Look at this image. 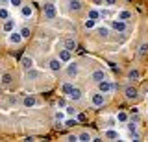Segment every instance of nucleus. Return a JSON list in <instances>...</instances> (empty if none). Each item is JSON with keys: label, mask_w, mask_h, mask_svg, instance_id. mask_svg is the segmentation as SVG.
I'll return each mask as SVG.
<instances>
[{"label": "nucleus", "mask_w": 148, "mask_h": 142, "mask_svg": "<svg viewBox=\"0 0 148 142\" xmlns=\"http://www.w3.org/2000/svg\"><path fill=\"white\" fill-rule=\"evenodd\" d=\"M56 15H58V11H56L54 4H45V19L52 20V19H56Z\"/></svg>", "instance_id": "obj_1"}, {"label": "nucleus", "mask_w": 148, "mask_h": 142, "mask_svg": "<svg viewBox=\"0 0 148 142\" xmlns=\"http://www.w3.org/2000/svg\"><path fill=\"white\" fill-rule=\"evenodd\" d=\"M96 85H98V92H104V94H108L109 90H113V85H111L108 79H102V81H98Z\"/></svg>", "instance_id": "obj_2"}, {"label": "nucleus", "mask_w": 148, "mask_h": 142, "mask_svg": "<svg viewBox=\"0 0 148 142\" xmlns=\"http://www.w3.org/2000/svg\"><path fill=\"white\" fill-rule=\"evenodd\" d=\"M104 103H106L104 92H96V94H92V105H95V107H102Z\"/></svg>", "instance_id": "obj_3"}, {"label": "nucleus", "mask_w": 148, "mask_h": 142, "mask_svg": "<svg viewBox=\"0 0 148 142\" xmlns=\"http://www.w3.org/2000/svg\"><path fill=\"white\" fill-rule=\"evenodd\" d=\"M111 28H113L115 31H124L126 30V20H120V19L111 20Z\"/></svg>", "instance_id": "obj_4"}, {"label": "nucleus", "mask_w": 148, "mask_h": 142, "mask_svg": "<svg viewBox=\"0 0 148 142\" xmlns=\"http://www.w3.org/2000/svg\"><path fill=\"white\" fill-rule=\"evenodd\" d=\"M91 79L95 81V83H98V81H102V79H108V76H106L104 70H95L91 74Z\"/></svg>", "instance_id": "obj_5"}, {"label": "nucleus", "mask_w": 148, "mask_h": 142, "mask_svg": "<svg viewBox=\"0 0 148 142\" xmlns=\"http://www.w3.org/2000/svg\"><path fill=\"white\" fill-rule=\"evenodd\" d=\"M21 67L22 68H24V70H30V68H34V59H32V57H22L21 59Z\"/></svg>", "instance_id": "obj_6"}, {"label": "nucleus", "mask_w": 148, "mask_h": 142, "mask_svg": "<svg viewBox=\"0 0 148 142\" xmlns=\"http://www.w3.org/2000/svg\"><path fill=\"white\" fill-rule=\"evenodd\" d=\"M124 94H126L128 100H133V98H137L139 90L135 89V87H126V89H124Z\"/></svg>", "instance_id": "obj_7"}, {"label": "nucleus", "mask_w": 148, "mask_h": 142, "mask_svg": "<svg viewBox=\"0 0 148 142\" xmlns=\"http://www.w3.org/2000/svg\"><path fill=\"white\" fill-rule=\"evenodd\" d=\"M22 39H24V37L21 35V31H18V33H17V31H11V35H9V43H11V44H21Z\"/></svg>", "instance_id": "obj_8"}, {"label": "nucleus", "mask_w": 148, "mask_h": 142, "mask_svg": "<svg viewBox=\"0 0 148 142\" xmlns=\"http://www.w3.org/2000/svg\"><path fill=\"white\" fill-rule=\"evenodd\" d=\"M61 63H63V61H61V59H52V61H50V63H48V67H50V70H54V72H59V70H61V67H63V65H61Z\"/></svg>", "instance_id": "obj_9"}, {"label": "nucleus", "mask_w": 148, "mask_h": 142, "mask_svg": "<svg viewBox=\"0 0 148 142\" xmlns=\"http://www.w3.org/2000/svg\"><path fill=\"white\" fill-rule=\"evenodd\" d=\"M78 46V43H76V39H72V37H67L65 39V48L67 50H71V52H74Z\"/></svg>", "instance_id": "obj_10"}, {"label": "nucleus", "mask_w": 148, "mask_h": 142, "mask_svg": "<svg viewBox=\"0 0 148 142\" xmlns=\"http://www.w3.org/2000/svg\"><path fill=\"white\" fill-rule=\"evenodd\" d=\"M67 76L69 77H76L78 76V65L76 63H71V65L67 67Z\"/></svg>", "instance_id": "obj_11"}, {"label": "nucleus", "mask_w": 148, "mask_h": 142, "mask_svg": "<svg viewBox=\"0 0 148 142\" xmlns=\"http://www.w3.org/2000/svg\"><path fill=\"white\" fill-rule=\"evenodd\" d=\"M69 98H71V100H74V102L82 100V90L78 89V87H74V89L71 90V94H69Z\"/></svg>", "instance_id": "obj_12"}, {"label": "nucleus", "mask_w": 148, "mask_h": 142, "mask_svg": "<svg viewBox=\"0 0 148 142\" xmlns=\"http://www.w3.org/2000/svg\"><path fill=\"white\" fill-rule=\"evenodd\" d=\"M69 10L71 11H80L82 10V2L80 0H69Z\"/></svg>", "instance_id": "obj_13"}, {"label": "nucleus", "mask_w": 148, "mask_h": 142, "mask_svg": "<svg viewBox=\"0 0 148 142\" xmlns=\"http://www.w3.org/2000/svg\"><path fill=\"white\" fill-rule=\"evenodd\" d=\"M35 102H37V100H35V96H26V98L22 100V105L30 109V107H34V105H35Z\"/></svg>", "instance_id": "obj_14"}, {"label": "nucleus", "mask_w": 148, "mask_h": 142, "mask_svg": "<svg viewBox=\"0 0 148 142\" xmlns=\"http://www.w3.org/2000/svg\"><path fill=\"white\" fill-rule=\"evenodd\" d=\"M21 13H22V17H24V19H28V17L34 15V10H32L30 6H22L21 7Z\"/></svg>", "instance_id": "obj_15"}, {"label": "nucleus", "mask_w": 148, "mask_h": 142, "mask_svg": "<svg viewBox=\"0 0 148 142\" xmlns=\"http://www.w3.org/2000/svg\"><path fill=\"white\" fill-rule=\"evenodd\" d=\"M59 59H61V61L65 63V61H71V50H61V52H59Z\"/></svg>", "instance_id": "obj_16"}, {"label": "nucleus", "mask_w": 148, "mask_h": 142, "mask_svg": "<svg viewBox=\"0 0 148 142\" xmlns=\"http://www.w3.org/2000/svg\"><path fill=\"white\" fill-rule=\"evenodd\" d=\"M148 56V43H143L139 46V57H146Z\"/></svg>", "instance_id": "obj_17"}, {"label": "nucleus", "mask_w": 148, "mask_h": 142, "mask_svg": "<svg viewBox=\"0 0 148 142\" xmlns=\"http://www.w3.org/2000/svg\"><path fill=\"white\" fill-rule=\"evenodd\" d=\"M104 137H106V139H109V140H117L119 139V133L117 131H106Z\"/></svg>", "instance_id": "obj_18"}, {"label": "nucleus", "mask_w": 148, "mask_h": 142, "mask_svg": "<svg viewBox=\"0 0 148 142\" xmlns=\"http://www.w3.org/2000/svg\"><path fill=\"white\" fill-rule=\"evenodd\" d=\"M139 76H141V74H139L137 68H133V70L128 72V79H133V81H135V79H139Z\"/></svg>", "instance_id": "obj_19"}, {"label": "nucleus", "mask_w": 148, "mask_h": 142, "mask_svg": "<svg viewBox=\"0 0 148 142\" xmlns=\"http://www.w3.org/2000/svg\"><path fill=\"white\" fill-rule=\"evenodd\" d=\"M13 28H15V20H6V22H4V30H6V31H13Z\"/></svg>", "instance_id": "obj_20"}, {"label": "nucleus", "mask_w": 148, "mask_h": 142, "mask_svg": "<svg viewBox=\"0 0 148 142\" xmlns=\"http://www.w3.org/2000/svg\"><path fill=\"white\" fill-rule=\"evenodd\" d=\"M117 19H120V20H130V19H132V13H130V11H120Z\"/></svg>", "instance_id": "obj_21"}, {"label": "nucleus", "mask_w": 148, "mask_h": 142, "mask_svg": "<svg viewBox=\"0 0 148 142\" xmlns=\"http://www.w3.org/2000/svg\"><path fill=\"white\" fill-rule=\"evenodd\" d=\"M37 76H39V72H37V70H34V68L26 70V77H28V79H34V77H37Z\"/></svg>", "instance_id": "obj_22"}, {"label": "nucleus", "mask_w": 148, "mask_h": 142, "mask_svg": "<svg viewBox=\"0 0 148 142\" xmlns=\"http://www.w3.org/2000/svg\"><path fill=\"white\" fill-rule=\"evenodd\" d=\"M78 140H82V142H89V140H92V139H91V135H89L87 131H83L82 135L78 137Z\"/></svg>", "instance_id": "obj_23"}, {"label": "nucleus", "mask_w": 148, "mask_h": 142, "mask_svg": "<svg viewBox=\"0 0 148 142\" xmlns=\"http://www.w3.org/2000/svg\"><path fill=\"white\" fill-rule=\"evenodd\" d=\"M72 89H74V87H72L71 83H63V87H61V90H63V94H67V96H69V94H71V90H72Z\"/></svg>", "instance_id": "obj_24"}, {"label": "nucleus", "mask_w": 148, "mask_h": 142, "mask_svg": "<svg viewBox=\"0 0 148 142\" xmlns=\"http://www.w3.org/2000/svg\"><path fill=\"white\" fill-rule=\"evenodd\" d=\"M0 79H2V83H4V85H9V83H11V79H13V76H11V74H4L2 77H0Z\"/></svg>", "instance_id": "obj_25"}, {"label": "nucleus", "mask_w": 148, "mask_h": 142, "mask_svg": "<svg viewBox=\"0 0 148 142\" xmlns=\"http://www.w3.org/2000/svg\"><path fill=\"white\" fill-rule=\"evenodd\" d=\"M117 120H119V122H128V114L124 113V111H120V113L117 114Z\"/></svg>", "instance_id": "obj_26"}, {"label": "nucleus", "mask_w": 148, "mask_h": 142, "mask_svg": "<svg viewBox=\"0 0 148 142\" xmlns=\"http://www.w3.org/2000/svg\"><path fill=\"white\" fill-rule=\"evenodd\" d=\"M89 19H92V20H96V19H100V13L96 11V10H91L89 11Z\"/></svg>", "instance_id": "obj_27"}, {"label": "nucleus", "mask_w": 148, "mask_h": 142, "mask_svg": "<svg viewBox=\"0 0 148 142\" xmlns=\"http://www.w3.org/2000/svg\"><path fill=\"white\" fill-rule=\"evenodd\" d=\"M128 129L132 131V133H135L137 131V124H135V120H132V122H128Z\"/></svg>", "instance_id": "obj_28"}, {"label": "nucleus", "mask_w": 148, "mask_h": 142, "mask_svg": "<svg viewBox=\"0 0 148 142\" xmlns=\"http://www.w3.org/2000/svg\"><path fill=\"white\" fill-rule=\"evenodd\" d=\"M76 124H78V120H76V118H69V120L65 122V126H67V127H74Z\"/></svg>", "instance_id": "obj_29"}, {"label": "nucleus", "mask_w": 148, "mask_h": 142, "mask_svg": "<svg viewBox=\"0 0 148 142\" xmlns=\"http://www.w3.org/2000/svg\"><path fill=\"white\" fill-rule=\"evenodd\" d=\"M0 19H4V20H8V19H9V13H8V10H4V7L0 10Z\"/></svg>", "instance_id": "obj_30"}, {"label": "nucleus", "mask_w": 148, "mask_h": 142, "mask_svg": "<svg viewBox=\"0 0 148 142\" xmlns=\"http://www.w3.org/2000/svg\"><path fill=\"white\" fill-rule=\"evenodd\" d=\"M83 26H85V28H87V30H91V28H95V20H92V19H87V20H85V24H83Z\"/></svg>", "instance_id": "obj_31"}, {"label": "nucleus", "mask_w": 148, "mask_h": 142, "mask_svg": "<svg viewBox=\"0 0 148 142\" xmlns=\"http://www.w3.org/2000/svg\"><path fill=\"white\" fill-rule=\"evenodd\" d=\"M21 35H22V37H24V39H26V37H30V35H32L30 28H22V30H21Z\"/></svg>", "instance_id": "obj_32"}, {"label": "nucleus", "mask_w": 148, "mask_h": 142, "mask_svg": "<svg viewBox=\"0 0 148 142\" xmlns=\"http://www.w3.org/2000/svg\"><path fill=\"white\" fill-rule=\"evenodd\" d=\"M108 33H109L108 28H98V35H100V37H108Z\"/></svg>", "instance_id": "obj_33"}, {"label": "nucleus", "mask_w": 148, "mask_h": 142, "mask_svg": "<svg viewBox=\"0 0 148 142\" xmlns=\"http://www.w3.org/2000/svg\"><path fill=\"white\" fill-rule=\"evenodd\" d=\"M9 4H11V6H15V7H22V6H21L22 0H9Z\"/></svg>", "instance_id": "obj_34"}, {"label": "nucleus", "mask_w": 148, "mask_h": 142, "mask_svg": "<svg viewBox=\"0 0 148 142\" xmlns=\"http://www.w3.org/2000/svg\"><path fill=\"white\" fill-rule=\"evenodd\" d=\"M65 140H69V142H76V140H78V137H76V135H69Z\"/></svg>", "instance_id": "obj_35"}, {"label": "nucleus", "mask_w": 148, "mask_h": 142, "mask_svg": "<svg viewBox=\"0 0 148 142\" xmlns=\"http://www.w3.org/2000/svg\"><path fill=\"white\" fill-rule=\"evenodd\" d=\"M104 4H106V6H115L117 0H104Z\"/></svg>", "instance_id": "obj_36"}, {"label": "nucleus", "mask_w": 148, "mask_h": 142, "mask_svg": "<svg viewBox=\"0 0 148 142\" xmlns=\"http://www.w3.org/2000/svg\"><path fill=\"white\" fill-rule=\"evenodd\" d=\"M54 118H56V120H63V113H59V111H58V113L54 114Z\"/></svg>", "instance_id": "obj_37"}, {"label": "nucleus", "mask_w": 148, "mask_h": 142, "mask_svg": "<svg viewBox=\"0 0 148 142\" xmlns=\"http://www.w3.org/2000/svg\"><path fill=\"white\" fill-rule=\"evenodd\" d=\"M65 109H67L69 114H76V109H74V107H65Z\"/></svg>", "instance_id": "obj_38"}, {"label": "nucleus", "mask_w": 148, "mask_h": 142, "mask_svg": "<svg viewBox=\"0 0 148 142\" xmlns=\"http://www.w3.org/2000/svg\"><path fill=\"white\" fill-rule=\"evenodd\" d=\"M95 4H104V0H92Z\"/></svg>", "instance_id": "obj_39"}, {"label": "nucleus", "mask_w": 148, "mask_h": 142, "mask_svg": "<svg viewBox=\"0 0 148 142\" xmlns=\"http://www.w3.org/2000/svg\"><path fill=\"white\" fill-rule=\"evenodd\" d=\"M0 2H9V0H0Z\"/></svg>", "instance_id": "obj_40"}, {"label": "nucleus", "mask_w": 148, "mask_h": 142, "mask_svg": "<svg viewBox=\"0 0 148 142\" xmlns=\"http://www.w3.org/2000/svg\"><path fill=\"white\" fill-rule=\"evenodd\" d=\"M0 81H2V79H0Z\"/></svg>", "instance_id": "obj_41"}]
</instances>
